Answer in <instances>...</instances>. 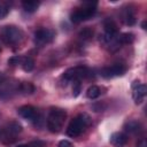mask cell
<instances>
[{
    "instance_id": "obj_5",
    "label": "cell",
    "mask_w": 147,
    "mask_h": 147,
    "mask_svg": "<svg viewBox=\"0 0 147 147\" xmlns=\"http://www.w3.org/2000/svg\"><path fill=\"white\" fill-rule=\"evenodd\" d=\"M22 132V125L16 122H9L5 127L0 129V140L6 142V144H10L13 141H15V137Z\"/></svg>"
},
{
    "instance_id": "obj_10",
    "label": "cell",
    "mask_w": 147,
    "mask_h": 147,
    "mask_svg": "<svg viewBox=\"0 0 147 147\" xmlns=\"http://www.w3.org/2000/svg\"><path fill=\"white\" fill-rule=\"evenodd\" d=\"M18 115L22 118H24L26 121H31V122H36L37 119H39V115H38L37 109L30 105L22 106L18 109Z\"/></svg>"
},
{
    "instance_id": "obj_15",
    "label": "cell",
    "mask_w": 147,
    "mask_h": 147,
    "mask_svg": "<svg viewBox=\"0 0 147 147\" xmlns=\"http://www.w3.org/2000/svg\"><path fill=\"white\" fill-rule=\"evenodd\" d=\"M40 2L39 1H34V0H28V1H23L22 2V7L25 11L28 13H34L38 7H39Z\"/></svg>"
},
{
    "instance_id": "obj_19",
    "label": "cell",
    "mask_w": 147,
    "mask_h": 147,
    "mask_svg": "<svg viewBox=\"0 0 147 147\" xmlns=\"http://www.w3.org/2000/svg\"><path fill=\"white\" fill-rule=\"evenodd\" d=\"M133 39H134V36L131 32H124V33H121L119 34V40H121L122 45H124V44H131L133 41Z\"/></svg>"
},
{
    "instance_id": "obj_21",
    "label": "cell",
    "mask_w": 147,
    "mask_h": 147,
    "mask_svg": "<svg viewBox=\"0 0 147 147\" xmlns=\"http://www.w3.org/2000/svg\"><path fill=\"white\" fill-rule=\"evenodd\" d=\"M20 90L22 92H24V93H32L34 91V86L31 83H26L25 82V83H22L20 85Z\"/></svg>"
},
{
    "instance_id": "obj_18",
    "label": "cell",
    "mask_w": 147,
    "mask_h": 147,
    "mask_svg": "<svg viewBox=\"0 0 147 147\" xmlns=\"http://www.w3.org/2000/svg\"><path fill=\"white\" fill-rule=\"evenodd\" d=\"M9 9H10V3H9L8 1L1 0V1H0V20L5 18V17L8 15Z\"/></svg>"
},
{
    "instance_id": "obj_24",
    "label": "cell",
    "mask_w": 147,
    "mask_h": 147,
    "mask_svg": "<svg viewBox=\"0 0 147 147\" xmlns=\"http://www.w3.org/2000/svg\"><path fill=\"white\" fill-rule=\"evenodd\" d=\"M57 147H74V145H72V144H71L69 140L63 139V140H61V141L59 142Z\"/></svg>"
},
{
    "instance_id": "obj_25",
    "label": "cell",
    "mask_w": 147,
    "mask_h": 147,
    "mask_svg": "<svg viewBox=\"0 0 147 147\" xmlns=\"http://www.w3.org/2000/svg\"><path fill=\"white\" fill-rule=\"evenodd\" d=\"M29 147H45V144L40 140H36V141H32L28 145Z\"/></svg>"
},
{
    "instance_id": "obj_3",
    "label": "cell",
    "mask_w": 147,
    "mask_h": 147,
    "mask_svg": "<svg viewBox=\"0 0 147 147\" xmlns=\"http://www.w3.org/2000/svg\"><path fill=\"white\" fill-rule=\"evenodd\" d=\"M96 6H98L96 2H85L82 8H78L75 11L71 13V15H70L71 22H74V23H80L83 21L90 20L95 14Z\"/></svg>"
},
{
    "instance_id": "obj_4",
    "label": "cell",
    "mask_w": 147,
    "mask_h": 147,
    "mask_svg": "<svg viewBox=\"0 0 147 147\" xmlns=\"http://www.w3.org/2000/svg\"><path fill=\"white\" fill-rule=\"evenodd\" d=\"M23 31L14 25H7L1 31V38L2 40L8 45H16L22 41L23 39Z\"/></svg>"
},
{
    "instance_id": "obj_11",
    "label": "cell",
    "mask_w": 147,
    "mask_h": 147,
    "mask_svg": "<svg viewBox=\"0 0 147 147\" xmlns=\"http://www.w3.org/2000/svg\"><path fill=\"white\" fill-rule=\"evenodd\" d=\"M127 142V137L123 132H114L110 136V144L114 147H124Z\"/></svg>"
},
{
    "instance_id": "obj_7",
    "label": "cell",
    "mask_w": 147,
    "mask_h": 147,
    "mask_svg": "<svg viewBox=\"0 0 147 147\" xmlns=\"http://www.w3.org/2000/svg\"><path fill=\"white\" fill-rule=\"evenodd\" d=\"M54 38H55V31L52 29L41 28L34 32V41L37 45H40V46L52 42Z\"/></svg>"
},
{
    "instance_id": "obj_14",
    "label": "cell",
    "mask_w": 147,
    "mask_h": 147,
    "mask_svg": "<svg viewBox=\"0 0 147 147\" xmlns=\"http://www.w3.org/2000/svg\"><path fill=\"white\" fill-rule=\"evenodd\" d=\"M123 20L125 22V24L127 25H133L136 23V15L134 11L131 8H125L123 10Z\"/></svg>"
},
{
    "instance_id": "obj_16",
    "label": "cell",
    "mask_w": 147,
    "mask_h": 147,
    "mask_svg": "<svg viewBox=\"0 0 147 147\" xmlns=\"http://www.w3.org/2000/svg\"><path fill=\"white\" fill-rule=\"evenodd\" d=\"M21 65H22V68H23L24 71L29 72V71H31V70L34 68V61H33L31 57H29V56H26V57H22Z\"/></svg>"
},
{
    "instance_id": "obj_9",
    "label": "cell",
    "mask_w": 147,
    "mask_h": 147,
    "mask_svg": "<svg viewBox=\"0 0 147 147\" xmlns=\"http://www.w3.org/2000/svg\"><path fill=\"white\" fill-rule=\"evenodd\" d=\"M146 95V85L141 84L139 80H134L132 84V96L136 105H140Z\"/></svg>"
},
{
    "instance_id": "obj_23",
    "label": "cell",
    "mask_w": 147,
    "mask_h": 147,
    "mask_svg": "<svg viewBox=\"0 0 147 147\" xmlns=\"http://www.w3.org/2000/svg\"><path fill=\"white\" fill-rule=\"evenodd\" d=\"M22 62V57L21 56H13L8 60V63L11 64V65H15V64H18Z\"/></svg>"
},
{
    "instance_id": "obj_26",
    "label": "cell",
    "mask_w": 147,
    "mask_h": 147,
    "mask_svg": "<svg viewBox=\"0 0 147 147\" xmlns=\"http://www.w3.org/2000/svg\"><path fill=\"white\" fill-rule=\"evenodd\" d=\"M137 147H147V144H146V140H140L139 142H138V145H137Z\"/></svg>"
},
{
    "instance_id": "obj_1",
    "label": "cell",
    "mask_w": 147,
    "mask_h": 147,
    "mask_svg": "<svg viewBox=\"0 0 147 147\" xmlns=\"http://www.w3.org/2000/svg\"><path fill=\"white\" fill-rule=\"evenodd\" d=\"M90 124H91L90 116L87 114H79L69 123L68 129H67V134L71 138L78 137L87 129Z\"/></svg>"
},
{
    "instance_id": "obj_13",
    "label": "cell",
    "mask_w": 147,
    "mask_h": 147,
    "mask_svg": "<svg viewBox=\"0 0 147 147\" xmlns=\"http://www.w3.org/2000/svg\"><path fill=\"white\" fill-rule=\"evenodd\" d=\"M103 29H105V33H108V34H118V29H117V25L116 23L114 22V20L111 18H106L103 21Z\"/></svg>"
},
{
    "instance_id": "obj_8",
    "label": "cell",
    "mask_w": 147,
    "mask_h": 147,
    "mask_svg": "<svg viewBox=\"0 0 147 147\" xmlns=\"http://www.w3.org/2000/svg\"><path fill=\"white\" fill-rule=\"evenodd\" d=\"M126 71V67L123 63H114L109 67H106L101 70V76L105 78H113L117 76L124 75Z\"/></svg>"
},
{
    "instance_id": "obj_27",
    "label": "cell",
    "mask_w": 147,
    "mask_h": 147,
    "mask_svg": "<svg viewBox=\"0 0 147 147\" xmlns=\"http://www.w3.org/2000/svg\"><path fill=\"white\" fill-rule=\"evenodd\" d=\"M142 29H146V22H142Z\"/></svg>"
},
{
    "instance_id": "obj_12",
    "label": "cell",
    "mask_w": 147,
    "mask_h": 147,
    "mask_svg": "<svg viewBox=\"0 0 147 147\" xmlns=\"http://www.w3.org/2000/svg\"><path fill=\"white\" fill-rule=\"evenodd\" d=\"M124 131L130 134H137L141 131V124L138 121H129L124 124Z\"/></svg>"
},
{
    "instance_id": "obj_17",
    "label": "cell",
    "mask_w": 147,
    "mask_h": 147,
    "mask_svg": "<svg viewBox=\"0 0 147 147\" xmlns=\"http://www.w3.org/2000/svg\"><path fill=\"white\" fill-rule=\"evenodd\" d=\"M100 94H101V90H100V87L96 86V85L90 86V87L87 88V91H86V96H87L88 99H96Z\"/></svg>"
},
{
    "instance_id": "obj_22",
    "label": "cell",
    "mask_w": 147,
    "mask_h": 147,
    "mask_svg": "<svg viewBox=\"0 0 147 147\" xmlns=\"http://www.w3.org/2000/svg\"><path fill=\"white\" fill-rule=\"evenodd\" d=\"M74 83V86H72V93H74V96H77L80 92V80H75L72 82Z\"/></svg>"
},
{
    "instance_id": "obj_20",
    "label": "cell",
    "mask_w": 147,
    "mask_h": 147,
    "mask_svg": "<svg viewBox=\"0 0 147 147\" xmlns=\"http://www.w3.org/2000/svg\"><path fill=\"white\" fill-rule=\"evenodd\" d=\"M93 36V31L90 29V28H84L80 32H79V37L83 39V40H88L91 39Z\"/></svg>"
},
{
    "instance_id": "obj_2",
    "label": "cell",
    "mask_w": 147,
    "mask_h": 147,
    "mask_svg": "<svg viewBox=\"0 0 147 147\" xmlns=\"http://www.w3.org/2000/svg\"><path fill=\"white\" fill-rule=\"evenodd\" d=\"M65 118H67L65 110L61 108H52L47 116V129L53 133L60 132L64 124Z\"/></svg>"
},
{
    "instance_id": "obj_6",
    "label": "cell",
    "mask_w": 147,
    "mask_h": 147,
    "mask_svg": "<svg viewBox=\"0 0 147 147\" xmlns=\"http://www.w3.org/2000/svg\"><path fill=\"white\" fill-rule=\"evenodd\" d=\"M88 76H90V70L86 67L79 65V67L70 68L67 71H64L63 75H62V77H61V79H62L63 84L67 85L70 82L80 80L82 78H85V77H88Z\"/></svg>"
}]
</instances>
